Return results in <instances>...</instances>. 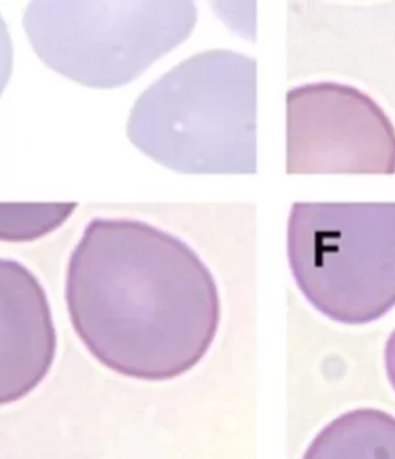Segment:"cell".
Segmentation results:
<instances>
[{
  "label": "cell",
  "instance_id": "1",
  "mask_svg": "<svg viewBox=\"0 0 395 459\" xmlns=\"http://www.w3.org/2000/svg\"><path fill=\"white\" fill-rule=\"evenodd\" d=\"M73 328L102 366L169 381L207 355L218 332L214 274L192 247L136 219L94 218L66 267Z\"/></svg>",
  "mask_w": 395,
  "mask_h": 459
},
{
  "label": "cell",
  "instance_id": "2",
  "mask_svg": "<svg viewBox=\"0 0 395 459\" xmlns=\"http://www.w3.org/2000/svg\"><path fill=\"white\" fill-rule=\"evenodd\" d=\"M127 136L182 175H255L257 62L229 49L189 57L137 98Z\"/></svg>",
  "mask_w": 395,
  "mask_h": 459
},
{
  "label": "cell",
  "instance_id": "3",
  "mask_svg": "<svg viewBox=\"0 0 395 459\" xmlns=\"http://www.w3.org/2000/svg\"><path fill=\"white\" fill-rule=\"evenodd\" d=\"M287 257L309 304L364 325L395 307V203H296Z\"/></svg>",
  "mask_w": 395,
  "mask_h": 459
},
{
  "label": "cell",
  "instance_id": "4",
  "mask_svg": "<svg viewBox=\"0 0 395 459\" xmlns=\"http://www.w3.org/2000/svg\"><path fill=\"white\" fill-rule=\"evenodd\" d=\"M193 2H31L23 27L51 70L85 87H121L181 45Z\"/></svg>",
  "mask_w": 395,
  "mask_h": 459
},
{
  "label": "cell",
  "instance_id": "5",
  "mask_svg": "<svg viewBox=\"0 0 395 459\" xmlns=\"http://www.w3.org/2000/svg\"><path fill=\"white\" fill-rule=\"evenodd\" d=\"M287 175H395V128L368 94L337 82L285 96Z\"/></svg>",
  "mask_w": 395,
  "mask_h": 459
},
{
  "label": "cell",
  "instance_id": "6",
  "mask_svg": "<svg viewBox=\"0 0 395 459\" xmlns=\"http://www.w3.org/2000/svg\"><path fill=\"white\" fill-rule=\"evenodd\" d=\"M56 349L44 285L22 263L0 257V405L25 398L44 381Z\"/></svg>",
  "mask_w": 395,
  "mask_h": 459
},
{
  "label": "cell",
  "instance_id": "7",
  "mask_svg": "<svg viewBox=\"0 0 395 459\" xmlns=\"http://www.w3.org/2000/svg\"><path fill=\"white\" fill-rule=\"evenodd\" d=\"M303 459H395V418L375 409L347 411L324 427Z\"/></svg>",
  "mask_w": 395,
  "mask_h": 459
},
{
  "label": "cell",
  "instance_id": "8",
  "mask_svg": "<svg viewBox=\"0 0 395 459\" xmlns=\"http://www.w3.org/2000/svg\"><path fill=\"white\" fill-rule=\"evenodd\" d=\"M76 204L66 205H0V239L34 241L64 224Z\"/></svg>",
  "mask_w": 395,
  "mask_h": 459
},
{
  "label": "cell",
  "instance_id": "9",
  "mask_svg": "<svg viewBox=\"0 0 395 459\" xmlns=\"http://www.w3.org/2000/svg\"><path fill=\"white\" fill-rule=\"evenodd\" d=\"M13 72V44L8 28L0 16V94L4 93Z\"/></svg>",
  "mask_w": 395,
  "mask_h": 459
},
{
  "label": "cell",
  "instance_id": "10",
  "mask_svg": "<svg viewBox=\"0 0 395 459\" xmlns=\"http://www.w3.org/2000/svg\"><path fill=\"white\" fill-rule=\"evenodd\" d=\"M384 367H386L391 385L395 390V330L388 339L386 347H384Z\"/></svg>",
  "mask_w": 395,
  "mask_h": 459
}]
</instances>
